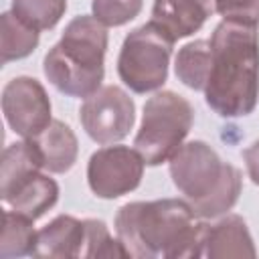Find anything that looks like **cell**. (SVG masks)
<instances>
[{
    "instance_id": "obj_7",
    "label": "cell",
    "mask_w": 259,
    "mask_h": 259,
    "mask_svg": "<svg viewBox=\"0 0 259 259\" xmlns=\"http://www.w3.org/2000/svg\"><path fill=\"white\" fill-rule=\"evenodd\" d=\"M79 121L93 142L101 146L115 144L134 127L136 103L121 87L105 85L83 99Z\"/></svg>"
},
{
    "instance_id": "obj_23",
    "label": "cell",
    "mask_w": 259,
    "mask_h": 259,
    "mask_svg": "<svg viewBox=\"0 0 259 259\" xmlns=\"http://www.w3.org/2000/svg\"><path fill=\"white\" fill-rule=\"evenodd\" d=\"M243 162L247 168V174L255 186H259V140L253 142L247 150H243Z\"/></svg>"
},
{
    "instance_id": "obj_21",
    "label": "cell",
    "mask_w": 259,
    "mask_h": 259,
    "mask_svg": "<svg viewBox=\"0 0 259 259\" xmlns=\"http://www.w3.org/2000/svg\"><path fill=\"white\" fill-rule=\"evenodd\" d=\"M144 0H91L93 16L105 26H121L142 12Z\"/></svg>"
},
{
    "instance_id": "obj_5",
    "label": "cell",
    "mask_w": 259,
    "mask_h": 259,
    "mask_svg": "<svg viewBox=\"0 0 259 259\" xmlns=\"http://www.w3.org/2000/svg\"><path fill=\"white\" fill-rule=\"evenodd\" d=\"M192 123L194 109L186 97L174 91H158L144 103L134 148L146 166H160L184 144Z\"/></svg>"
},
{
    "instance_id": "obj_2",
    "label": "cell",
    "mask_w": 259,
    "mask_h": 259,
    "mask_svg": "<svg viewBox=\"0 0 259 259\" xmlns=\"http://www.w3.org/2000/svg\"><path fill=\"white\" fill-rule=\"evenodd\" d=\"M206 105L221 117H245L259 101V26L221 20L210 36Z\"/></svg>"
},
{
    "instance_id": "obj_12",
    "label": "cell",
    "mask_w": 259,
    "mask_h": 259,
    "mask_svg": "<svg viewBox=\"0 0 259 259\" xmlns=\"http://www.w3.org/2000/svg\"><path fill=\"white\" fill-rule=\"evenodd\" d=\"M85 221L71 214H59L38 231L34 257L42 259H75L83 257Z\"/></svg>"
},
{
    "instance_id": "obj_18",
    "label": "cell",
    "mask_w": 259,
    "mask_h": 259,
    "mask_svg": "<svg viewBox=\"0 0 259 259\" xmlns=\"http://www.w3.org/2000/svg\"><path fill=\"white\" fill-rule=\"evenodd\" d=\"M30 219L14 212L4 210V227H2V239H0V255L4 259L10 257H26L36 251V237L38 233L32 229Z\"/></svg>"
},
{
    "instance_id": "obj_13",
    "label": "cell",
    "mask_w": 259,
    "mask_h": 259,
    "mask_svg": "<svg viewBox=\"0 0 259 259\" xmlns=\"http://www.w3.org/2000/svg\"><path fill=\"white\" fill-rule=\"evenodd\" d=\"M32 142L40 152L42 168L47 172L65 174L75 166L79 154V142L75 132L65 121L53 119L45 132L32 138Z\"/></svg>"
},
{
    "instance_id": "obj_1",
    "label": "cell",
    "mask_w": 259,
    "mask_h": 259,
    "mask_svg": "<svg viewBox=\"0 0 259 259\" xmlns=\"http://www.w3.org/2000/svg\"><path fill=\"white\" fill-rule=\"evenodd\" d=\"M188 200L158 198L119 206L113 227L130 257L198 259L206 223H196Z\"/></svg>"
},
{
    "instance_id": "obj_22",
    "label": "cell",
    "mask_w": 259,
    "mask_h": 259,
    "mask_svg": "<svg viewBox=\"0 0 259 259\" xmlns=\"http://www.w3.org/2000/svg\"><path fill=\"white\" fill-rule=\"evenodd\" d=\"M214 10L223 20L259 26V0H214Z\"/></svg>"
},
{
    "instance_id": "obj_4",
    "label": "cell",
    "mask_w": 259,
    "mask_h": 259,
    "mask_svg": "<svg viewBox=\"0 0 259 259\" xmlns=\"http://www.w3.org/2000/svg\"><path fill=\"white\" fill-rule=\"evenodd\" d=\"M107 42V26L93 14L75 16L61 40L45 55V77L67 97H89L101 87Z\"/></svg>"
},
{
    "instance_id": "obj_15",
    "label": "cell",
    "mask_w": 259,
    "mask_h": 259,
    "mask_svg": "<svg viewBox=\"0 0 259 259\" xmlns=\"http://www.w3.org/2000/svg\"><path fill=\"white\" fill-rule=\"evenodd\" d=\"M59 200V184L47 174H34L26 182H22L4 202L10 210L36 221L47 210H51Z\"/></svg>"
},
{
    "instance_id": "obj_20",
    "label": "cell",
    "mask_w": 259,
    "mask_h": 259,
    "mask_svg": "<svg viewBox=\"0 0 259 259\" xmlns=\"http://www.w3.org/2000/svg\"><path fill=\"white\" fill-rule=\"evenodd\" d=\"M83 257H130L119 239H113L107 225L99 219H85Z\"/></svg>"
},
{
    "instance_id": "obj_10",
    "label": "cell",
    "mask_w": 259,
    "mask_h": 259,
    "mask_svg": "<svg viewBox=\"0 0 259 259\" xmlns=\"http://www.w3.org/2000/svg\"><path fill=\"white\" fill-rule=\"evenodd\" d=\"M212 12L214 0H154L150 20L176 42L198 32Z\"/></svg>"
},
{
    "instance_id": "obj_14",
    "label": "cell",
    "mask_w": 259,
    "mask_h": 259,
    "mask_svg": "<svg viewBox=\"0 0 259 259\" xmlns=\"http://www.w3.org/2000/svg\"><path fill=\"white\" fill-rule=\"evenodd\" d=\"M42 168V158L32 140H20L10 144L2 154L0 166V196L6 200L22 182L38 174Z\"/></svg>"
},
{
    "instance_id": "obj_16",
    "label": "cell",
    "mask_w": 259,
    "mask_h": 259,
    "mask_svg": "<svg viewBox=\"0 0 259 259\" xmlns=\"http://www.w3.org/2000/svg\"><path fill=\"white\" fill-rule=\"evenodd\" d=\"M210 59H212L210 40L198 38L180 47L174 59V73L178 81H182L188 89L204 91L210 75Z\"/></svg>"
},
{
    "instance_id": "obj_11",
    "label": "cell",
    "mask_w": 259,
    "mask_h": 259,
    "mask_svg": "<svg viewBox=\"0 0 259 259\" xmlns=\"http://www.w3.org/2000/svg\"><path fill=\"white\" fill-rule=\"evenodd\" d=\"M257 249L249 227L239 214H225L214 225L206 223L202 237V257L225 259V257H255Z\"/></svg>"
},
{
    "instance_id": "obj_6",
    "label": "cell",
    "mask_w": 259,
    "mask_h": 259,
    "mask_svg": "<svg viewBox=\"0 0 259 259\" xmlns=\"http://www.w3.org/2000/svg\"><path fill=\"white\" fill-rule=\"evenodd\" d=\"M174 40L152 20L134 28L121 42L117 75L134 93L158 91L168 79Z\"/></svg>"
},
{
    "instance_id": "obj_8",
    "label": "cell",
    "mask_w": 259,
    "mask_h": 259,
    "mask_svg": "<svg viewBox=\"0 0 259 259\" xmlns=\"http://www.w3.org/2000/svg\"><path fill=\"white\" fill-rule=\"evenodd\" d=\"M146 162L136 148L105 146L87 162V184L97 198L113 200L134 192L144 176Z\"/></svg>"
},
{
    "instance_id": "obj_9",
    "label": "cell",
    "mask_w": 259,
    "mask_h": 259,
    "mask_svg": "<svg viewBox=\"0 0 259 259\" xmlns=\"http://www.w3.org/2000/svg\"><path fill=\"white\" fill-rule=\"evenodd\" d=\"M2 113L8 127L24 140L36 138L53 121L47 89L40 81L26 75L14 77L4 85Z\"/></svg>"
},
{
    "instance_id": "obj_3",
    "label": "cell",
    "mask_w": 259,
    "mask_h": 259,
    "mask_svg": "<svg viewBox=\"0 0 259 259\" xmlns=\"http://www.w3.org/2000/svg\"><path fill=\"white\" fill-rule=\"evenodd\" d=\"M170 162L174 186L188 198L198 219H217L227 214L243 190V174L202 140L182 144Z\"/></svg>"
},
{
    "instance_id": "obj_19",
    "label": "cell",
    "mask_w": 259,
    "mask_h": 259,
    "mask_svg": "<svg viewBox=\"0 0 259 259\" xmlns=\"http://www.w3.org/2000/svg\"><path fill=\"white\" fill-rule=\"evenodd\" d=\"M67 10V0H12V12L36 30H51Z\"/></svg>"
},
{
    "instance_id": "obj_17",
    "label": "cell",
    "mask_w": 259,
    "mask_h": 259,
    "mask_svg": "<svg viewBox=\"0 0 259 259\" xmlns=\"http://www.w3.org/2000/svg\"><path fill=\"white\" fill-rule=\"evenodd\" d=\"M38 47V30L22 22L12 10L0 16V61H20Z\"/></svg>"
}]
</instances>
